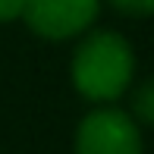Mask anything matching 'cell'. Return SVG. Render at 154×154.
<instances>
[{"mask_svg":"<svg viewBox=\"0 0 154 154\" xmlns=\"http://www.w3.org/2000/svg\"><path fill=\"white\" fill-rule=\"evenodd\" d=\"M135 54L116 32H88L72 54V85L91 104H113L132 88Z\"/></svg>","mask_w":154,"mask_h":154,"instance_id":"6da1fadb","label":"cell"},{"mask_svg":"<svg viewBox=\"0 0 154 154\" xmlns=\"http://www.w3.org/2000/svg\"><path fill=\"white\" fill-rule=\"evenodd\" d=\"M75 154H145L142 129L120 107H94L75 129Z\"/></svg>","mask_w":154,"mask_h":154,"instance_id":"7a4b0ae2","label":"cell"},{"mask_svg":"<svg viewBox=\"0 0 154 154\" xmlns=\"http://www.w3.org/2000/svg\"><path fill=\"white\" fill-rule=\"evenodd\" d=\"M101 13V0H25L22 19L25 25L47 41L75 38Z\"/></svg>","mask_w":154,"mask_h":154,"instance_id":"3957f363","label":"cell"},{"mask_svg":"<svg viewBox=\"0 0 154 154\" xmlns=\"http://www.w3.org/2000/svg\"><path fill=\"white\" fill-rule=\"evenodd\" d=\"M132 107H129V116L135 120L138 126H151L154 129V75L145 82H138L132 88Z\"/></svg>","mask_w":154,"mask_h":154,"instance_id":"277c9868","label":"cell"},{"mask_svg":"<svg viewBox=\"0 0 154 154\" xmlns=\"http://www.w3.org/2000/svg\"><path fill=\"white\" fill-rule=\"evenodd\" d=\"M123 16H154V0H107Z\"/></svg>","mask_w":154,"mask_h":154,"instance_id":"5b68a950","label":"cell"},{"mask_svg":"<svg viewBox=\"0 0 154 154\" xmlns=\"http://www.w3.org/2000/svg\"><path fill=\"white\" fill-rule=\"evenodd\" d=\"M25 0H0V22H13V19H22Z\"/></svg>","mask_w":154,"mask_h":154,"instance_id":"8992f818","label":"cell"}]
</instances>
